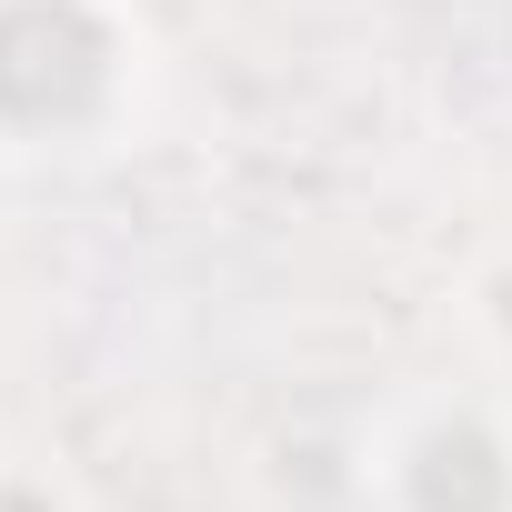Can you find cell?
I'll return each instance as SVG.
<instances>
[{
	"instance_id": "obj_1",
	"label": "cell",
	"mask_w": 512,
	"mask_h": 512,
	"mask_svg": "<svg viewBox=\"0 0 512 512\" xmlns=\"http://www.w3.org/2000/svg\"><path fill=\"white\" fill-rule=\"evenodd\" d=\"M131 0H0V161L111 151L141 111Z\"/></svg>"
},
{
	"instance_id": "obj_2",
	"label": "cell",
	"mask_w": 512,
	"mask_h": 512,
	"mask_svg": "<svg viewBox=\"0 0 512 512\" xmlns=\"http://www.w3.org/2000/svg\"><path fill=\"white\" fill-rule=\"evenodd\" d=\"M372 512H512V402L482 382L402 392L362 452Z\"/></svg>"
}]
</instances>
